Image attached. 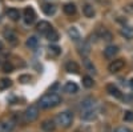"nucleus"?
Returning a JSON list of instances; mask_svg holds the SVG:
<instances>
[{"instance_id": "1", "label": "nucleus", "mask_w": 133, "mask_h": 132, "mask_svg": "<svg viewBox=\"0 0 133 132\" xmlns=\"http://www.w3.org/2000/svg\"><path fill=\"white\" fill-rule=\"evenodd\" d=\"M60 103H61V97L57 93H47L39 100L40 108H44V109L53 108V107L59 105Z\"/></svg>"}, {"instance_id": "2", "label": "nucleus", "mask_w": 133, "mask_h": 132, "mask_svg": "<svg viewBox=\"0 0 133 132\" xmlns=\"http://www.w3.org/2000/svg\"><path fill=\"white\" fill-rule=\"evenodd\" d=\"M72 122H73V114L69 111H64V112L59 114L56 117V123L64 128H68L72 124Z\"/></svg>"}, {"instance_id": "3", "label": "nucleus", "mask_w": 133, "mask_h": 132, "mask_svg": "<svg viewBox=\"0 0 133 132\" xmlns=\"http://www.w3.org/2000/svg\"><path fill=\"white\" fill-rule=\"evenodd\" d=\"M39 117V107L37 105H29L24 111V120L27 123H32Z\"/></svg>"}, {"instance_id": "4", "label": "nucleus", "mask_w": 133, "mask_h": 132, "mask_svg": "<svg viewBox=\"0 0 133 132\" xmlns=\"http://www.w3.org/2000/svg\"><path fill=\"white\" fill-rule=\"evenodd\" d=\"M16 123L14 119H4L0 122V132H12L14 128H15Z\"/></svg>"}, {"instance_id": "5", "label": "nucleus", "mask_w": 133, "mask_h": 132, "mask_svg": "<svg viewBox=\"0 0 133 132\" xmlns=\"http://www.w3.org/2000/svg\"><path fill=\"white\" fill-rule=\"evenodd\" d=\"M124 65H125V63H124L123 59H117V60H113L112 63L108 65V70H109V72L115 73V72H118V71L123 70Z\"/></svg>"}, {"instance_id": "6", "label": "nucleus", "mask_w": 133, "mask_h": 132, "mask_svg": "<svg viewBox=\"0 0 133 132\" xmlns=\"http://www.w3.org/2000/svg\"><path fill=\"white\" fill-rule=\"evenodd\" d=\"M36 19V14H35V9L32 7H27L24 9V21L27 24H32Z\"/></svg>"}, {"instance_id": "7", "label": "nucleus", "mask_w": 133, "mask_h": 132, "mask_svg": "<svg viewBox=\"0 0 133 132\" xmlns=\"http://www.w3.org/2000/svg\"><path fill=\"white\" fill-rule=\"evenodd\" d=\"M36 29H37V32H40V34H43V35H47L48 32L52 29V26L48 23V21H45V20H41L40 23H37Z\"/></svg>"}, {"instance_id": "8", "label": "nucleus", "mask_w": 133, "mask_h": 132, "mask_svg": "<svg viewBox=\"0 0 133 132\" xmlns=\"http://www.w3.org/2000/svg\"><path fill=\"white\" fill-rule=\"evenodd\" d=\"M4 37L7 39V41L11 44V46H16L17 44V41H19V39H17V36L15 35V32H12L11 29H5L4 31Z\"/></svg>"}, {"instance_id": "9", "label": "nucleus", "mask_w": 133, "mask_h": 132, "mask_svg": "<svg viewBox=\"0 0 133 132\" xmlns=\"http://www.w3.org/2000/svg\"><path fill=\"white\" fill-rule=\"evenodd\" d=\"M55 128H56V124H55V120H52V119L44 120L41 123V129L45 131V132H53Z\"/></svg>"}, {"instance_id": "10", "label": "nucleus", "mask_w": 133, "mask_h": 132, "mask_svg": "<svg viewBox=\"0 0 133 132\" xmlns=\"http://www.w3.org/2000/svg\"><path fill=\"white\" fill-rule=\"evenodd\" d=\"M97 115V111L93 108H88V109H84L83 114H81V117L84 120H93Z\"/></svg>"}, {"instance_id": "11", "label": "nucleus", "mask_w": 133, "mask_h": 132, "mask_svg": "<svg viewBox=\"0 0 133 132\" xmlns=\"http://www.w3.org/2000/svg\"><path fill=\"white\" fill-rule=\"evenodd\" d=\"M107 91H108V93L110 95V96H113V97H117V99H120L121 96V92H120V90L115 85V84H108L107 85Z\"/></svg>"}, {"instance_id": "12", "label": "nucleus", "mask_w": 133, "mask_h": 132, "mask_svg": "<svg viewBox=\"0 0 133 132\" xmlns=\"http://www.w3.org/2000/svg\"><path fill=\"white\" fill-rule=\"evenodd\" d=\"M65 70L66 71H68L69 73H77V72H79L80 71V67H79V64H77L76 61H68V63H66L65 64Z\"/></svg>"}, {"instance_id": "13", "label": "nucleus", "mask_w": 133, "mask_h": 132, "mask_svg": "<svg viewBox=\"0 0 133 132\" xmlns=\"http://www.w3.org/2000/svg\"><path fill=\"white\" fill-rule=\"evenodd\" d=\"M118 52V48L116 46H108L105 49H104V55H105V58L108 59H112L115 58V55Z\"/></svg>"}, {"instance_id": "14", "label": "nucleus", "mask_w": 133, "mask_h": 132, "mask_svg": "<svg viewBox=\"0 0 133 132\" xmlns=\"http://www.w3.org/2000/svg\"><path fill=\"white\" fill-rule=\"evenodd\" d=\"M68 36H69L73 41H79V40L81 39L80 32H79V29H77L76 27H71V28H68Z\"/></svg>"}, {"instance_id": "15", "label": "nucleus", "mask_w": 133, "mask_h": 132, "mask_svg": "<svg viewBox=\"0 0 133 132\" xmlns=\"http://www.w3.org/2000/svg\"><path fill=\"white\" fill-rule=\"evenodd\" d=\"M120 34L123 35L125 39H133V27H130V26H124L123 28H121Z\"/></svg>"}, {"instance_id": "16", "label": "nucleus", "mask_w": 133, "mask_h": 132, "mask_svg": "<svg viewBox=\"0 0 133 132\" xmlns=\"http://www.w3.org/2000/svg\"><path fill=\"white\" fill-rule=\"evenodd\" d=\"M64 91L66 93H76L77 91H79V87H77V84L73 83V81H68L64 85Z\"/></svg>"}, {"instance_id": "17", "label": "nucleus", "mask_w": 133, "mask_h": 132, "mask_svg": "<svg viewBox=\"0 0 133 132\" xmlns=\"http://www.w3.org/2000/svg\"><path fill=\"white\" fill-rule=\"evenodd\" d=\"M63 9H64L65 15H68V16H72V15L76 14V5H75L73 3H66V4L63 7Z\"/></svg>"}, {"instance_id": "18", "label": "nucleus", "mask_w": 133, "mask_h": 132, "mask_svg": "<svg viewBox=\"0 0 133 132\" xmlns=\"http://www.w3.org/2000/svg\"><path fill=\"white\" fill-rule=\"evenodd\" d=\"M83 14L85 15V17H93L95 16V8L91 5V4H85L83 7Z\"/></svg>"}, {"instance_id": "19", "label": "nucleus", "mask_w": 133, "mask_h": 132, "mask_svg": "<svg viewBox=\"0 0 133 132\" xmlns=\"http://www.w3.org/2000/svg\"><path fill=\"white\" fill-rule=\"evenodd\" d=\"M43 12L47 16H51V15H53L55 12H56V7H55L53 4L47 3V4H44V5H43Z\"/></svg>"}, {"instance_id": "20", "label": "nucleus", "mask_w": 133, "mask_h": 132, "mask_svg": "<svg viewBox=\"0 0 133 132\" xmlns=\"http://www.w3.org/2000/svg\"><path fill=\"white\" fill-rule=\"evenodd\" d=\"M7 16H8L11 20L16 21V20H19V17H20V12H19L17 9H15V8H9V9H7Z\"/></svg>"}, {"instance_id": "21", "label": "nucleus", "mask_w": 133, "mask_h": 132, "mask_svg": "<svg viewBox=\"0 0 133 132\" xmlns=\"http://www.w3.org/2000/svg\"><path fill=\"white\" fill-rule=\"evenodd\" d=\"M27 47L28 48H32V49H35L36 47H37V44H39V39L36 37V36H31V37H28L27 39Z\"/></svg>"}, {"instance_id": "22", "label": "nucleus", "mask_w": 133, "mask_h": 132, "mask_svg": "<svg viewBox=\"0 0 133 132\" xmlns=\"http://www.w3.org/2000/svg\"><path fill=\"white\" fill-rule=\"evenodd\" d=\"M47 39H48L49 41H57V40H59V34L52 28L48 34H47Z\"/></svg>"}, {"instance_id": "23", "label": "nucleus", "mask_w": 133, "mask_h": 132, "mask_svg": "<svg viewBox=\"0 0 133 132\" xmlns=\"http://www.w3.org/2000/svg\"><path fill=\"white\" fill-rule=\"evenodd\" d=\"M93 105H95V100L93 99H85L84 102H81V107H83V109H88V108H93Z\"/></svg>"}, {"instance_id": "24", "label": "nucleus", "mask_w": 133, "mask_h": 132, "mask_svg": "<svg viewBox=\"0 0 133 132\" xmlns=\"http://www.w3.org/2000/svg\"><path fill=\"white\" fill-rule=\"evenodd\" d=\"M93 79L91 78V76H84L83 78V85L84 87H87V88H91V87H93Z\"/></svg>"}, {"instance_id": "25", "label": "nucleus", "mask_w": 133, "mask_h": 132, "mask_svg": "<svg viewBox=\"0 0 133 132\" xmlns=\"http://www.w3.org/2000/svg\"><path fill=\"white\" fill-rule=\"evenodd\" d=\"M2 70H3V72H5V73H11V72L14 71V65H12V63L5 61V63L2 65Z\"/></svg>"}, {"instance_id": "26", "label": "nucleus", "mask_w": 133, "mask_h": 132, "mask_svg": "<svg viewBox=\"0 0 133 132\" xmlns=\"http://www.w3.org/2000/svg\"><path fill=\"white\" fill-rule=\"evenodd\" d=\"M11 85H12V80H11V79L4 78V79L0 80V88H2V90H5V88H8Z\"/></svg>"}, {"instance_id": "27", "label": "nucleus", "mask_w": 133, "mask_h": 132, "mask_svg": "<svg viewBox=\"0 0 133 132\" xmlns=\"http://www.w3.org/2000/svg\"><path fill=\"white\" fill-rule=\"evenodd\" d=\"M89 52H91L89 44H88V43H83V46H80V53L83 55V56H87Z\"/></svg>"}, {"instance_id": "28", "label": "nucleus", "mask_w": 133, "mask_h": 132, "mask_svg": "<svg viewBox=\"0 0 133 132\" xmlns=\"http://www.w3.org/2000/svg\"><path fill=\"white\" fill-rule=\"evenodd\" d=\"M49 53L51 55H53V56H57V55H60L61 53V48L60 47H57V46H49Z\"/></svg>"}, {"instance_id": "29", "label": "nucleus", "mask_w": 133, "mask_h": 132, "mask_svg": "<svg viewBox=\"0 0 133 132\" xmlns=\"http://www.w3.org/2000/svg\"><path fill=\"white\" fill-rule=\"evenodd\" d=\"M31 79H32V78H31L29 75H21V76H19V81H20V83H23V84L29 83Z\"/></svg>"}, {"instance_id": "30", "label": "nucleus", "mask_w": 133, "mask_h": 132, "mask_svg": "<svg viewBox=\"0 0 133 132\" xmlns=\"http://www.w3.org/2000/svg\"><path fill=\"white\" fill-rule=\"evenodd\" d=\"M124 120H125V122H133V112L132 111H125Z\"/></svg>"}, {"instance_id": "31", "label": "nucleus", "mask_w": 133, "mask_h": 132, "mask_svg": "<svg viewBox=\"0 0 133 132\" xmlns=\"http://www.w3.org/2000/svg\"><path fill=\"white\" fill-rule=\"evenodd\" d=\"M115 132H132V131L129 128H127V127H117L115 129Z\"/></svg>"}, {"instance_id": "32", "label": "nucleus", "mask_w": 133, "mask_h": 132, "mask_svg": "<svg viewBox=\"0 0 133 132\" xmlns=\"http://www.w3.org/2000/svg\"><path fill=\"white\" fill-rule=\"evenodd\" d=\"M2 51H3V43L0 41V52H2Z\"/></svg>"}, {"instance_id": "33", "label": "nucleus", "mask_w": 133, "mask_h": 132, "mask_svg": "<svg viewBox=\"0 0 133 132\" xmlns=\"http://www.w3.org/2000/svg\"><path fill=\"white\" fill-rule=\"evenodd\" d=\"M129 84H130V87L133 88V79H132V80H129Z\"/></svg>"}, {"instance_id": "34", "label": "nucleus", "mask_w": 133, "mask_h": 132, "mask_svg": "<svg viewBox=\"0 0 133 132\" xmlns=\"http://www.w3.org/2000/svg\"><path fill=\"white\" fill-rule=\"evenodd\" d=\"M76 132H80V131H76Z\"/></svg>"}]
</instances>
